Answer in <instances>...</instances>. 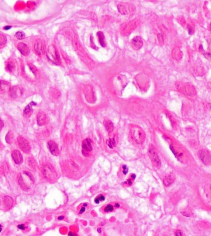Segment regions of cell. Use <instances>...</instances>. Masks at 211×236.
Segmentation results:
<instances>
[{
  "label": "cell",
  "mask_w": 211,
  "mask_h": 236,
  "mask_svg": "<svg viewBox=\"0 0 211 236\" xmlns=\"http://www.w3.org/2000/svg\"><path fill=\"white\" fill-rule=\"evenodd\" d=\"M3 127H4V122L2 119H0V131L2 130Z\"/></svg>",
  "instance_id": "cell-38"
},
{
  "label": "cell",
  "mask_w": 211,
  "mask_h": 236,
  "mask_svg": "<svg viewBox=\"0 0 211 236\" xmlns=\"http://www.w3.org/2000/svg\"><path fill=\"white\" fill-rule=\"evenodd\" d=\"M13 139H14L13 133H12L11 132H9L7 134L6 136V142L8 143H9V144H11L13 141Z\"/></svg>",
  "instance_id": "cell-28"
},
{
  "label": "cell",
  "mask_w": 211,
  "mask_h": 236,
  "mask_svg": "<svg viewBox=\"0 0 211 236\" xmlns=\"http://www.w3.org/2000/svg\"><path fill=\"white\" fill-rule=\"evenodd\" d=\"M137 22L135 20L124 24L121 28V33L124 35H128L137 27Z\"/></svg>",
  "instance_id": "cell-9"
},
{
  "label": "cell",
  "mask_w": 211,
  "mask_h": 236,
  "mask_svg": "<svg viewBox=\"0 0 211 236\" xmlns=\"http://www.w3.org/2000/svg\"><path fill=\"white\" fill-rule=\"evenodd\" d=\"M10 96L13 98L20 97L23 94V90L19 86H14L11 88L9 91Z\"/></svg>",
  "instance_id": "cell-13"
},
{
  "label": "cell",
  "mask_w": 211,
  "mask_h": 236,
  "mask_svg": "<svg viewBox=\"0 0 211 236\" xmlns=\"http://www.w3.org/2000/svg\"><path fill=\"white\" fill-rule=\"evenodd\" d=\"M177 89L182 94L188 96H195L196 94L195 88L193 85L188 82H181L177 84Z\"/></svg>",
  "instance_id": "cell-3"
},
{
  "label": "cell",
  "mask_w": 211,
  "mask_h": 236,
  "mask_svg": "<svg viewBox=\"0 0 211 236\" xmlns=\"http://www.w3.org/2000/svg\"><path fill=\"white\" fill-rule=\"evenodd\" d=\"M84 93H85V96L87 100L89 103H92L95 101L96 99L95 92L91 86H90V85H87L85 89H84Z\"/></svg>",
  "instance_id": "cell-10"
},
{
  "label": "cell",
  "mask_w": 211,
  "mask_h": 236,
  "mask_svg": "<svg viewBox=\"0 0 211 236\" xmlns=\"http://www.w3.org/2000/svg\"><path fill=\"white\" fill-rule=\"evenodd\" d=\"M188 32L189 33V35H191L193 33V30H192V27H191L189 25L188 26Z\"/></svg>",
  "instance_id": "cell-37"
},
{
  "label": "cell",
  "mask_w": 211,
  "mask_h": 236,
  "mask_svg": "<svg viewBox=\"0 0 211 236\" xmlns=\"http://www.w3.org/2000/svg\"><path fill=\"white\" fill-rule=\"evenodd\" d=\"M11 26H6V27H4V29L5 30H9L10 28H11Z\"/></svg>",
  "instance_id": "cell-41"
},
{
  "label": "cell",
  "mask_w": 211,
  "mask_h": 236,
  "mask_svg": "<svg viewBox=\"0 0 211 236\" xmlns=\"http://www.w3.org/2000/svg\"><path fill=\"white\" fill-rule=\"evenodd\" d=\"M85 207H83L81 210H80V213H83L84 212V211H85Z\"/></svg>",
  "instance_id": "cell-42"
},
{
  "label": "cell",
  "mask_w": 211,
  "mask_h": 236,
  "mask_svg": "<svg viewBox=\"0 0 211 236\" xmlns=\"http://www.w3.org/2000/svg\"><path fill=\"white\" fill-rule=\"evenodd\" d=\"M104 127L106 128V129L107 132L109 134L112 133L113 130H114V124H113L112 122L109 119H106L104 121Z\"/></svg>",
  "instance_id": "cell-20"
},
{
  "label": "cell",
  "mask_w": 211,
  "mask_h": 236,
  "mask_svg": "<svg viewBox=\"0 0 211 236\" xmlns=\"http://www.w3.org/2000/svg\"><path fill=\"white\" fill-rule=\"evenodd\" d=\"M205 198L207 203L211 205V188H207L206 189Z\"/></svg>",
  "instance_id": "cell-25"
},
{
  "label": "cell",
  "mask_w": 211,
  "mask_h": 236,
  "mask_svg": "<svg viewBox=\"0 0 211 236\" xmlns=\"http://www.w3.org/2000/svg\"><path fill=\"white\" fill-rule=\"evenodd\" d=\"M10 89V85L8 82L5 81H0V92H5L8 91H9Z\"/></svg>",
  "instance_id": "cell-23"
},
{
  "label": "cell",
  "mask_w": 211,
  "mask_h": 236,
  "mask_svg": "<svg viewBox=\"0 0 211 236\" xmlns=\"http://www.w3.org/2000/svg\"><path fill=\"white\" fill-rule=\"evenodd\" d=\"M82 152L84 156H87L90 152L92 151V145L91 143V141L89 139H85L82 142Z\"/></svg>",
  "instance_id": "cell-12"
},
{
  "label": "cell",
  "mask_w": 211,
  "mask_h": 236,
  "mask_svg": "<svg viewBox=\"0 0 211 236\" xmlns=\"http://www.w3.org/2000/svg\"><path fill=\"white\" fill-rule=\"evenodd\" d=\"M4 205L5 206V207L8 209H9L11 208V207L12 206V204H13V199L10 196H5L4 198Z\"/></svg>",
  "instance_id": "cell-22"
},
{
  "label": "cell",
  "mask_w": 211,
  "mask_h": 236,
  "mask_svg": "<svg viewBox=\"0 0 211 236\" xmlns=\"http://www.w3.org/2000/svg\"><path fill=\"white\" fill-rule=\"evenodd\" d=\"M37 122L40 126L45 125L47 122V116L43 112H40L37 115Z\"/></svg>",
  "instance_id": "cell-19"
},
{
  "label": "cell",
  "mask_w": 211,
  "mask_h": 236,
  "mask_svg": "<svg viewBox=\"0 0 211 236\" xmlns=\"http://www.w3.org/2000/svg\"><path fill=\"white\" fill-rule=\"evenodd\" d=\"M210 30H211V23H210Z\"/></svg>",
  "instance_id": "cell-45"
},
{
  "label": "cell",
  "mask_w": 211,
  "mask_h": 236,
  "mask_svg": "<svg viewBox=\"0 0 211 236\" xmlns=\"http://www.w3.org/2000/svg\"><path fill=\"white\" fill-rule=\"evenodd\" d=\"M18 228L21 229V230H24L25 229V225L23 224H19V225H18Z\"/></svg>",
  "instance_id": "cell-39"
},
{
  "label": "cell",
  "mask_w": 211,
  "mask_h": 236,
  "mask_svg": "<svg viewBox=\"0 0 211 236\" xmlns=\"http://www.w3.org/2000/svg\"><path fill=\"white\" fill-rule=\"evenodd\" d=\"M198 156L201 161L205 165H209L211 163V156L210 154L204 149H201L198 152Z\"/></svg>",
  "instance_id": "cell-11"
},
{
  "label": "cell",
  "mask_w": 211,
  "mask_h": 236,
  "mask_svg": "<svg viewBox=\"0 0 211 236\" xmlns=\"http://www.w3.org/2000/svg\"><path fill=\"white\" fill-rule=\"evenodd\" d=\"M47 55L48 58L53 63H57L60 60L59 55L53 45H50L47 51Z\"/></svg>",
  "instance_id": "cell-7"
},
{
  "label": "cell",
  "mask_w": 211,
  "mask_h": 236,
  "mask_svg": "<svg viewBox=\"0 0 211 236\" xmlns=\"http://www.w3.org/2000/svg\"><path fill=\"white\" fill-rule=\"evenodd\" d=\"M43 174L45 178L50 181L55 180L57 177L56 170L50 164H47L43 167Z\"/></svg>",
  "instance_id": "cell-4"
},
{
  "label": "cell",
  "mask_w": 211,
  "mask_h": 236,
  "mask_svg": "<svg viewBox=\"0 0 211 236\" xmlns=\"http://www.w3.org/2000/svg\"><path fill=\"white\" fill-rule=\"evenodd\" d=\"M130 132L131 137L135 143L137 144H141L144 142L146 135L140 127L137 125H132L130 127Z\"/></svg>",
  "instance_id": "cell-2"
},
{
  "label": "cell",
  "mask_w": 211,
  "mask_h": 236,
  "mask_svg": "<svg viewBox=\"0 0 211 236\" xmlns=\"http://www.w3.org/2000/svg\"><path fill=\"white\" fill-rule=\"evenodd\" d=\"M15 36L18 39H23L26 36H25V33L22 32H18L16 33L15 35Z\"/></svg>",
  "instance_id": "cell-31"
},
{
  "label": "cell",
  "mask_w": 211,
  "mask_h": 236,
  "mask_svg": "<svg viewBox=\"0 0 211 236\" xmlns=\"http://www.w3.org/2000/svg\"><path fill=\"white\" fill-rule=\"evenodd\" d=\"M174 180H175L174 175H173L172 174H170L164 178V183L166 186H168L171 185L172 183H173Z\"/></svg>",
  "instance_id": "cell-24"
},
{
  "label": "cell",
  "mask_w": 211,
  "mask_h": 236,
  "mask_svg": "<svg viewBox=\"0 0 211 236\" xmlns=\"http://www.w3.org/2000/svg\"><path fill=\"white\" fill-rule=\"evenodd\" d=\"M26 163L31 168H35V162L31 158H27V159L26 161Z\"/></svg>",
  "instance_id": "cell-30"
},
{
  "label": "cell",
  "mask_w": 211,
  "mask_h": 236,
  "mask_svg": "<svg viewBox=\"0 0 211 236\" xmlns=\"http://www.w3.org/2000/svg\"><path fill=\"white\" fill-rule=\"evenodd\" d=\"M2 225H0V232H2Z\"/></svg>",
  "instance_id": "cell-43"
},
{
  "label": "cell",
  "mask_w": 211,
  "mask_h": 236,
  "mask_svg": "<svg viewBox=\"0 0 211 236\" xmlns=\"http://www.w3.org/2000/svg\"><path fill=\"white\" fill-rule=\"evenodd\" d=\"M97 36L99 39V43L101 46L105 47L106 46V42H105V37L101 32H99L97 33Z\"/></svg>",
  "instance_id": "cell-27"
},
{
  "label": "cell",
  "mask_w": 211,
  "mask_h": 236,
  "mask_svg": "<svg viewBox=\"0 0 211 236\" xmlns=\"http://www.w3.org/2000/svg\"><path fill=\"white\" fill-rule=\"evenodd\" d=\"M48 147L50 153L54 156H57L59 153V149L57 144L52 140L48 142Z\"/></svg>",
  "instance_id": "cell-15"
},
{
  "label": "cell",
  "mask_w": 211,
  "mask_h": 236,
  "mask_svg": "<svg viewBox=\"0 0 211 236\" xmlns=\"http://www.w3.org/2000/svg\"><path fill=\"white\" fill-rule=\"evenodd\" d=\"M63 218H64V217H59L58 219H59V220H61V219H62Z\"/></svg>",
  "instance_id": "cell-44"
},
{
  "label": "cell",
  "mask_w": 211,
  "mask_h": 236,
  "mask_svg": "<svg viewBox=\"0 0 211 236\" xmlns=\"http://www.w3.org/2000/svg\"><path fill=\"white\" fill-rule=\"evenodd\" d=\"M36 103L32 101V102H31L30 103H29V105H27L26 106V107L24 110V115L26 116L29 117V116H30L32 115V111H32V106L33 105H36Z\"/></svg>",
  "instance_id": "cell-21"
},
{
  "label": "cell",
  "mask_w": 211,
  "mask_h": 236,
  "mask_svg": "<svg viewBox=\"0 0 211 236\" xmlns=\"http://www.w3.org/2000/svg\"><path fill=\"white\" fill-rule=\"evenodd\" d=\"M107 144L109 148H113L114 146H116V140L114 138H111L107 141Z\"/></svg>",
  "instance_id": "cell-32"
},
{
  "label": "cell",
  "mask_w": 211,
  "mask_h": 236,
  "mask_svg": "<svg viewBox=\"0 0 211 236\" xmlns=\"http://www.w3.org/2000/svg\"><path fill=\"white\" fill-rule=\"evenodd\" d=\"M119 12L123 15H130L136 11L135 6L130 3H120L117 6Z\"/></svg>",
  "instance_id": "cell-6"
},
{
  "label": "cell",
  "mask_w": 211,
  "mask_h": 236,
  "mask_svg": "<svg viewBox=\"0 0 211 236\" xmlns=\"http://www.w3.org/2000/svg\"><path fill=\"white\" fill-rule=\"evenodd\" d=\"M6 41H7V38L6 36H5L2 33H0V46L5 45L6 43Z\"/></svg>",
  "instance_id": "cell-29"
},
{
  "label": "cell",
  "mask_w": 211,
  "mask_h": 236,
  "mask_svg": "<svg viewBox=\"0 0 211 236\" xmlns=\"http://www.w3.org/2000/svg\"><path fill=\"white\" fill-rule=\"evenodd\" d=\"M35 51L38 55H43L45 52V46L41 41L38 40L35 45Z\"/></svg>",
  "instance_id": "cell-18"
},
{
  "label": "cell",
  "mask_w": 211,
  "mask_h": 236,
  "mask_svg": "<svg viewBox=\"0 0 211 236\" xmlns=\"http://www.w3.org/2000/svg\"><path fill=\"white\" fill-rule=\"evenodd\" d=\"M175 234H176L177 235H183V233H182L180 231H177L176 232Z\"/></svg>",
  "instance_id": "cell-40"
},
{
  "label": "cell",
  "mask_w": 211,
  "mask_h": 236,
  "mask_svg": "<svg viewBox=\"0 0 211 236\" xmlns=\"http://www.w3.org/2000/svg\"><path fill=\"white\" fill-rule=\"evenodd\" d=\"M34 183V178L32 175L28 171H23L20 174L19 184L24 189H29Z\"/></svg>",
  "instance_id": "cell-1"
},
{
  "label": "cell",
  "mask_w": 211,
  "mask_h": 236,
  "mask_svg": "<svg viewBox=\"0 0 211 236\" xmlns=\"http://www.w3.org/2000/svg\"><path fill=\"white\" fill-rule=\"evenodd\" d=\"M183 56L182 52L178 49H175L172 52V57L175 60H180Z\"/></svg>",
  "instance_id": "cell-26"
},
{
  "label": "cell",
  "mask_w": 211,
  "mask_h": 236,
  "mask_svg": "<svg viewBox=\"0 0 211 236\" xmlns=\"http://www.w3.org/2000/svg\"><path fill=\"white\" fill-rule=\"evenodd\" d=\"M12 158L13 161L16 164H20L23 161V158L22 154L18 150H14L12 152Z\"/></svg>",
  "instance_id": "cell-16"
},
{
  "label": "cell",
  "mask_w": 211,
  "mask_h": 236,
  "mask_svg": "<svg viewBox=\"0 0 211 236\" xmlns=\"http://www.w3.org/2000/svg\"><path fill=\"white\" fill-rule=\"evenodd\" d=\"M17 143L19 148L26 153H29L30 151V145L29 142L24 137H19L17 138Z\"/></svg>",
  "instance_id": "cell-8"
},
{
  "label": "cell",
  "mask_w": 211,
  "mask_h": 236,
  "mask_svg": "<svg viewBox=\"0 0 211 236\" xmlns=\"http://www.w3.org/2000/svg\"><path fill=\"white\" fill-rule=\"evenodd\" d=\"M6 68H7V70H8L9 71L11 72V71L14 70V63L12 62V61H10V62L8 64V65H7Z\"/></svg>",
  "instance_id": "cell-33"
},
{
  "label": "cell",
  "mask_w": 211,
  "mask_h": 236,
  "mask_svg": "<svg viewBox=\"0 0 211 236\" xmlns=\"http://www.w3.org/2000/svg\"><path fill=\"white\" fill-rule=\"evenodd\" d=\"M148 152L153 166L157 168H159L161 165V162L158 153L156 151V147L154 145H151L149 147Z\"/></svg>",
  "instance_id": "cell-5"
},
{
  "label": "cell",
  "mask_w": 211,
  "mask_h": 236,
  "mask_svg": "<svg viewBox=\"0 0 211 236\" xmlns=\"http://www.w3.org/2000/svg\"><path fill=\"white\" fill-rule=\"evenodd\" d=\"M131 44L134 49L139 50L143 46V40L140 36H135L132 39Z\"/></svg>",
  "instance_id": "cell-14"
},
{
  "label": "cell",
  "mask_w": 211,
  "mask_h": 236,
  "mask_svg": "<svg viewBox=\"0 0 211 236\" xmlns=\"http://www.w3.org/2000/svg\"><path fill=\"white\" fill-rule=\"evenodd\" d=\"M157 37H158V40H159V42H160L161 44H162L163 42H164V38H163V35L162 34H158L157 35Z\"/></svg>",
  "instance_id": "cell-36"
},
{
  "label": "cell",
  "mask_w": 211,
  "mask_h": 236,
  "mask_svg": "<svg viewBox=\"0 0 211 236\" xmlns=\"http://www.w3.org/2000/svg\"><path fill=\"white\" fill-rule=\"evenodd\" d=\"M104 199H105L104 197L103 196L101 195V196H99L98 198H96L95 199V202H96V203H97V204H99L100 201H104Z\"/></svg>",
  "instance_id": "cell-35"
},
{
  "label": "cell",
  "mask_w": 211,
  "mask_h": 236,
  "mask_svg": "<svg viewBox=\"0 0 211 236\" xmlns=\"http://www.w3.org/2000/svg\"><path fill=\"white\" fill-rule=\"evenodd\" d=\"M17 49L23 55L27 56L29 54L30 49L29 47L24 42H20L17 45Z\"/></svg>",
  "instance_id": "cell-17"
},
{
  "label": "cell",
  "mask_w": 211,
  "mask_h": 236,
  "mask_svg": "<svg viewBox=\"0 0 211 236\" xmlns=\"http://www.w3.org/2000/svg\"><path fill=\"white\" fill-rule=\"evenodd\" d=\"M114 210V207L112 205H108L104 208V211L106 212H111L112 211Z\"/></svg>",
  "instance_id": "cell-34"
}]
</instances>
